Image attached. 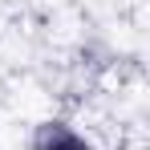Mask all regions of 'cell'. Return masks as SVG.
<instances>
[{"instance_id": "cell-1", "label": "cell", "mask_w": 150, "mask_h": 150, "mask_svg": "<svg viewBox=\"0 0 150 150\" xmlns=\"http://www.w3.org/2000/svg\"><path fill=\"white\" fill-rule=\"evenodd\" d=\"M33 150H93V142L81 130H73L69 122L49 118V122H41L33 130Z\"/></svg>"}]
</instances>
